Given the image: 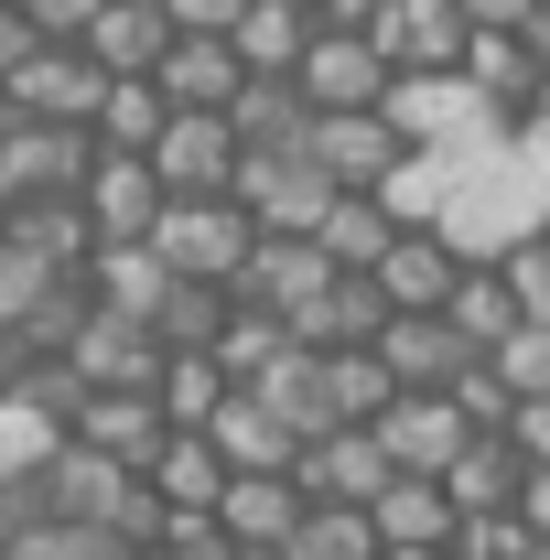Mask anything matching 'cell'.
Returning <instances> with one entry per match:
<instances>
[{
    "mask_svg": "<svg viewBox=\"0 0 550 560\" xmlns=\"http://www.w3.org/2000/svg\"><path fill=\"white\" fill-rule=\"evenodd\" d=\"M151 259L173 280H206V291H238L249 259H260V215L238 206V195H206V206H162L151 226Z\"/></svg>",
    "mask_w": 550,
    "mask_h": 560,
    "instance_id": "cell-1",
    "label": "cell"
},
{
    "mask_svg": "<svg viewBox=\"0 0 550 560\" xmlns=\"http://www.w3.org/2000/svg\"><path fill=\"white\" fill-rule=\"evenodd\" d=\"M140 162L162 173V195H173V206H206V195H238L249 140H238V119H227V108H173V119H162V140H151Z\"/></svg>",
    "mask_w": 550,
    "mask_h": 560,
    "instance_id": "cell-2",
    "label": "cell"
},
{
    "mask_svg": "<svg viewBox=\"0 0 550 560\" xmlns=\"http://www.w3.org/2000/svg\"><path fill=\"white\" fill-rule=\"evenodd\" d=\"M238 206L260 215V237H313L324 206H335V173H324L302 140H280V151H249V162H238Z\"/></svg>",
    "mask_w": 550,
    "mask_h": 560,
    "instance_id": "cell-3",
    "label": "cell"
},
{
    "mask_svg": "<svg viewBox=\"0 0 550 560\" xmlns=\"http://www.w3.org/2000/svg\"><path fill=\"white\" fill-rule=\"evenodd\" d=\"M389 130L411 140V151H475V140H496L507 119L485 108L465 75H400V86H389Z\"/></svg>",
    "mask_w": 550,
    "mask_h": 560,
    "instance_id": "cell-4",
    "label": "cell"
},
{
    "mask_svg": "<svg viewBox=\"0 0 550 560\" xmlns=\"http://www.w3.org/2000/svg\"><path fill=\"white\" fill-rule=\"evenodd\" d=\"M378 442H389V464H400V475H454L485 431L454 410V388H400V399L378 410Z\"/></svg>",
    "mask_w": 550,
    "mask_h": 560,
    "instance_id": "cell-5",
    "label": "cell"
},
{
    "mask_svg": "<svg viewBox=\"0 0 550 560\" xmlns=\"http://www.w3.org/2000/svg\"><path fill=\"white\" fill-rule=\"evenodd\" d=\"M87 173H98V130H55V119H22V140L0 151L11 206H76Z\"/></svg>",
    "mask_w": 550,
    "mask_h": 560,
    "instance_id": "cell-6",
    "label": "cell"
},
{
    "mask_svg": "<svg viewBox=\"0 0 550 560\" xmlns=\"http://www.w3.org/2000/svg\"><path fill=\"white\" fill-rule=\"evenodd\" d=\"M302 108L313 119H335V108H389V86H400V66L378 55V33H313V55H302Z\"/></svg>",
    "mask_w": 550,
    "mask_h": 560,
    "instance_id": "cell-7",
    "label": "cell"
},
{
    "mask_svg": "<svg viewBox=\"0 0 550 560\" xmlns=\"http://www.w3.org/2000/svg\"><path fill=\"white\" fill-rule=\"evenodd\" d=\"M302 151L335 173V195H378V184L411 162V140L389 130V108H335V119H302Z\"/></svg>",
    "mask_w": 550,
    "mask_h": 560,
    "instance_id": "cell-8",
    "label": "cell"
},
{
    "mask_svg": "<svg viewBox=\"0 0 550 560\" xmlns=\"http://www.w3.org/2000/svg\"><path fill=\"white\" fill-rule=\"evenodd\" d=\"M98 97H108V66L87 44H33V66L11 75V108L55 119V130H98Z\"/></svg>",
    "mask_w": 550,
    "mask_h": 560,
    "instance_id": "cell-9",
    "label": "cell"
},
{
    "mask_svg": "<svg viewBox=\"0 0 550 560\" xmlns=\"http://www.w3.org/2000/svg\"><path fill=\"white\" fill-rule=\"evenodd\" d=\"M87 226H98V248H151V226H162V173L140 162V151H98V173H87Z\"/></svg>",
    "mask_w": 550,
    "mask_h": 560,
    "instance_id": "cell-10",
    "label": "cell"
},
{
    "mask_svg": "<svg viewBox=\"0 0 550 560\" xmlns=\"http://www.w3.org/2000/svg\"><path fill=\"white\" fill-rule=\"evenodd\" d=\"M66 366L87 377V388H162V366H173V346L151 335V324H130V313H87L76 324V346H66Z\"/></svg>",
    "mask_w": 550,
    "mask_h": 560,
    "instance_id": "cell-11",
    "label": "cell"
},
{
    "mask_svg": "<svg viewBox=\"0 0 550 560\" xmlns=\"http://www.w3.org/2000/svg\"><path fill=\"white\" fill-rule=\"evenodd\" d=\"M335 280L345 270L313 248V237H260V259H249V280H238V302H260V313H280V324L302 335V313H313Z\"/></svg>",
    "mask_w": 550,
    "mask_h": 560,
    "instance_id": "cell-12",
    "label": "cell"
},
{
    "mask_svg": "<svg viewBox=\"0 0 550 560\" xmlns=\"http://www.w3.org/2000/svg\"><path fill=\"white\" fill-rule=\"evenodd\" d=\"M66 442H87V453H119V464H162V442H173V420H162V399L151 388H87V410L66 420Z\"/></svg>",
    "mask_w": 550,
    "mask_h": 560,
    "instance_id": "cell-13",
    "label": "cell"
},
{
    "mask_svg": "<svg viewBox=\"0 0 550 560\" xmlns=\"http://www.w3.org/2000/svg\"><path fill=\"white\" fill-rule=\"evenodd\" d=\"M367 33H378V55H389L400 75H454V66H465V44H475L454 0H389Z\"/></svg>",
    "mask_w": 550,
    "mask_h": 560,
    "instance_id": "cell-14",
    "label": "cell"
},
{
    "mask_svg": "<svg viewBox=\"0 0 550 560\" xmlns=\"http://www.w3.org/2000/svg\"><path fill=\"white\" fill-rule=\"evenodd\" d=\"M291 475H302L313 506H378V486H389L400 464H389V442H378V431H324V442H302V464H291Z\"/></svg>",
    "mask_w": 550,
    "mask_h": 560,
    "instance_id": "cell-15",
    "label": "cell"
},
{
    "mask_svg": "<svg viewBox=\"0 0 550 560\" xmlns=\"http://www.w3.org/2000/svg\"><path fill=\"white\" fill-rule=\"evenodd\" d=\"M302 517H313L302 475H227V495H216L227 550H291V528H302Z\"/></svg>",
    "mask_w": 550,
    "mask_h": 560,
    "instance_id": "cell-16",
    "label": "cell"
},
{
    "mask_svg": "<svg viewBox=\"0 0 550 560\" xmlns=\"http://www.w3.org/2000/svg\"><path fill=\"white\" fill-rule=\"evenodd\" d=\"M378 291H389V313H443L454 302V280H465V248L443 237V226H400L389 237V259H378Z\"/></svg>",
    "mask_w": 550,
    "mask_h": 560,
    "instance_id": "cell-17",
    "label": "cell"
},
{
    "mask_svg": "<svg viewBox=\"0 0 550 560\" xmlns=\"http://www.w3.org/2000/svg\"><path fill=\"white\" fill-rule=\"evenodd\" d=\"M367 517H378V550H454V528H465V506H454L443 475H389Z\"/></svg>",
    "mask_w": 550,
    "mask_h": 560,
    "instance_id": "cell-18",
    "label": "cell"
},
{
    "mask_svg": "<svg viewBox=\"0 0 550 560\" xmlns=\"http://www.w3.org/2000/svg\"><path fill=\"white\" fill-rule=\"evenodd\" d=\"M443 324L465 335L475 355H496L518 324H529V291H518V270L507 259H465V280H454V302H443Z\"/></svg>",
    "mask_w": 550,
    "mask_h": 560,
    "instance_id": "cell-19",
    "label": "cell"
},
{
    "mask_svg": "<svg viewBox=\"0 0 550 560\" xmlns=\"http://www.w3.org/2000/svg\"><path fill=\"white\" fill-rule=\"evenodd\" d=\"M173 108H238V86H249V55L227 44V33H173V55L151 75Z\"/></svg>",
    "mask_w": 550,
    "mask_h": 560,
    "instance_id": "cell-20",
    "label": "cell"
},
{
    "mask_svg": "<svg viewBox=\"0 0 550 560\" xmlns=\"http://www.w3.org/2000/svg\"><path fill=\"white\" fill-rule=\"evenodd\" d=\"M378 366H389L400 388H454V377L475 366V346H465L443 313H389V335H378Z\"/></svg>",
    "mask_w": 550,
    "mask_h": 560,
    "instance_id": "cell-21",
    "label": "cell"
},
{
    "mask_svg": "<svg viewBox=\"0 0 550 560\" xmlns=\"http://www.w3.org/2000/svg\"><path fill=\"white\" fill-rule=\"evenodd\" d=\"M454 75L475 86V97L496 108V119H507V130L529 119V97L550 86V66L529 55V33H475V44H465V66H454Z\"/></svg>",
    "mask_w": 550,
    "mask_h": 560,
    "instance_id": "cell-22",
    "label": "cell"
},
{
    "mask_svg": "<svg viewBox=\"0 0 550 560\" xmlns=\"http://www.w3.org/2000/svg\"><path fill=\"white\" fill-rule=\"evenodd\" d=\"M216 453H227V475H291V464H302V431H291L260 388H238V399L216 410Z\"/></svg>",
    "mask_w": 550,
    "mask_h": 560,
    "instance_id": "cell-23",
    "label": "cell"
},
{
    "mask_svg": "<svg viewBox=\"0 0 550 560\" xmlns=\"http://www.w3.org/2000/svg\"><path fill=\"white\" fill-rule=\"evenodd\" d=\"M87 55L108 75H162V55H173V11L162 0H108L98 22H87Z\"/></svg>",
    "mask_w": 550,
    "mask_h": 560,
    "instance_id": "cell-24",
    "label": "cell"
},
{
    "mask_svg": "<svg viewBox=\"0 0 550 560\" xmlns=\"http://www.w3.org/2000/svg\"><path fill=\"white\" fill-rule=\"evenodd\" d=\"M378 335H389V291H378L367 270H345L335 291L302 313V346L313 355H356V346H378Z\"/></svg>",
    "mask_w": 550,
    "mask_h": 560,
    "instance_id": "cell-25",
    "label": "cell"
},
{
    "mask_svg": "<svg viewBox=\"0 0 550 560\" xmlns=\"http://www.w3.org/2000/svg\"><path fill=\"white\" fill-rule=\"evenodd\" d=\"M151 495H162L173 517H216V495H227V453H216V431H173L162 464H151Z\"/></svg>",
    "mask_w": 550,
    "mask_h": 560,
    "instance_id": "cell-26",
    "label": "cell"
},
{
    "mask_svg": "<svg viewBox=\"0 0 550 560\" xmlns=\"http://www.w3.org/2000/svg\"><path fill=\"white\" fill-rule=\"evenodd\" d=\"M313 0H249V22H238V55H249V75H302V55H313Z\"/></svg>",
    "mask_w": 550,
    "mask_h": 560,
    "instance_id": "cell-27",
    "label": "cell"
},
{
    "mask_svg": "<svg viewBox=\"0 0 550 560\" xmlns=\"http://www.w3.org/2000/svg\"><path fill=\"white\" fill-rule=\"evenodd\" d=\"M443 486H454V506H465V517H518V495H529V453L496 431V442H475V453L443 475Z\"/></svg>",
    "mask_w": 550,
    "mask_h": 560,
    "instance_id": "cell-28",
    "label": "cell"
},
{
    "mask_svg": "<svg viewBox=\"0 0 550 560\" xmlns=\"http://www.w3.org/2000/svg\"><path fill=\"white\" fill-rule=\"evenodd\" d=\"M389 237H400V215L378 206V195H335L324 226H313V248H324L335 270H378V259H389Z\"/></svg>",
    "mask_w": 550,
    "mask_h": 560,
    "instance_id": "cell-29",
    "label": "cell"
},
{
    "mask_svg": "<svg viewBox=\"0 0 550 560\" xmlns=\"http://www.w3.org/2000/svg\"><path fill=\"white\" fill-rule=\"evenodd\" d=\"M87 291H98L108 313L151 324V313H162V291H173V270H162L151 248H98V259H87Z\"/></svg>",
    "mask_w": 550,
    "mask_h": 560,
    "instance_id": "cell-30",
    "label": "cell"
},
{
    "mask_svg": "<svg viewBox=\"0 0 550 560\" xmlns=\"http://www.w3.org/2000/svg\"><path fill=\"white\" fill-rule=\"evenodd\" d=\"M55 453H66V420H55V410H33L22 388H0V486H33Z\"/></svg>",
    "mask_w": 550,
    "mask_h": 560,
    "instance_id": "cell-31",
    "label": "cell"
},
{
    "mask_svg": "<svg viewBox=\"0 0 550 560\" xmlns=\"http://www.w3.org/2000/svg\"><path fill=\"white\" fill-rule=\"evenodd\" d=\"M291 346H302V335H291L280 313H260V302H238V313H227V335H216V366H227L238 388H260V377H271V366H280Z\"/></svg>",
    "mask_w": 550,
    "mask_h": 560,
    "instance_id": "cell-32",
    "label": "cell"
},
{
    "mask_svg": "<svg viewBox=\"0 0 550 560\" xmlns=\"http://www.w3.org/2000/svg\"><path fill=\"white\" fill-rule=\"evenodd\" d=\"M151 399H162V420H173V431H216V410H227V399H238V377H227V366H216V355H173V366H162V388H151Z\"/></svg>",
    "mask_w": 550,
    "mask_h": 560,
    "instance_id": "cell-33",
    "label": "cell"
},
{
    "mask_svg": "<svg viewBox=\"0 0 550 560\" xmlns=\"http://www.w3.org/2000/svg\"><path fill=\"white\" fill-rule=\"evenodd\" d=\"M173 119V97L151 86V75H108V97H98V151H151Z\"/></svg>",
    "mask_w": 550,
    "mask_h": 560,
    "instance_id": "cell-34",
    "label": "cell"
},
{
    "mask_svg": "<svg viewBox=\"0 0 550 560\" xmlns=\"http://www.w3.org/2000/svg\"><path fill=\"white\" fill-rule=\"evenodd\" d=\"M227 119H238V140H249V151H280V140H302V119H313V108H302V86H291V75H249Z\"/></svg>",
    "mask_w": 550,
    "mask_h": 560,
    "instance_id": "cell-35",
    "label": "cell"
},
{
    "mask_svg": "<svg viewBox=\"0 0 550 560\" xmlns=\"http://www.w3.org/2000/svg\"><path fill=\"white\" fill-rule=\"evenodd\" d=\"M291 560H378V517L367 506H313L291 528Z\"/></svg>",
    "mask_w": 550,
    "mask_h": 560,
    "instance_id": "cell-36",
    "label": "cell"
},
{
    "mask_svg": "<svg viewBox=\"0 0 550 560\" xmlns=\"http://www.w3.org/2000/svg\"><path fill=\"white\" fill-rule=\"evenodd\" d=\"M55 291H66V270H44V259H33V248H22V237L0 226V324L22 335V324H33V313H44Z\"/></svg>",
    "mask_w": 550,
    "mask_h": 560,
    "instance_id": "cell-37",
    "label": "cell"
},
{
    "mask_svg": "<svg viewBox=\"0 0 550 560\" xmlns=\"http://www.w3.org/2000/svg\"><path fill=\"white\" fill-rule=\"evenodd\" d=\"M0 560H140V550H119L108 528H76V517H33Z\"/></svg>",
    "mask_w": 550,
    "mask_h": 560,
    "instance_id": "cell-38",
    "label": "cell"
},
{
    "mask_svg": "<svg viewBox=\"0 0 550 560\" xmlns=\"http://www.w3.org/2000/svg\"><path fill=\"white\" fill-rule=\"evenodd\" d=\"M454 410H465V420H475V431H485V442H496V431L518 420V388H507V377H496V366H485V355H475V366L454 377Z\"/></svg>",
    "mask_w": 550,
    "mask_h": 560,
    "instance_id": "cell-39",
    "label": "cell"
},
{
    "mask_svg": "<svg viewBox=\"0 0 550 560\" xmlns=\"http://www.w3.org/2000/svg\"><path fill=\"white\" fill-rule=\"evenodd\" d=\"M485 366H496V377H507L518 399H550V324H518V335L485 355Z\"/></svg>",
    "mask_w": 550,
    "mask_h": 560,
    "instance_id": "cell-40",
    "label": "cell"
},
{
    "mask_svg": "<svg viewBox=\"0 0 550 560\" xmlns=\"http://www.w3.org/2000/svg\"><path fill=\"white\" fill-rule=\"evenodd\" d=\"M454 560H529V528L518 517H465L454 528Z\"/></svg>",
    "mask_w": 550,
    "mask_h": 560,
    "instance_id": "cell-41",
    "label": "cell"
},
{
    "mask_svg": "<svg viewBox=\"0 0 550 560\" xmlns=\"http://www.w3.org/2000/svg\"><path fill=\"white\" fill-rule=\"evenodd\" d=\"M11 11H22V22H33L44 44H87V22H98L108 0H11Z\"/></svg>",
    "mask_w": 550,
    "mask_h": 560,
    "instance_id": "cell-42",
    "label": "cell"
},
{
    "mask_svg": "<svg viewBox=\"0 0 550 560\" xmlns=\"http://www.w3.org/2000/svg\"><path fill=\"white\" fill-rule=\"evenodd\" d=\"M162 11H173V33H227V44L249 22V0H162Z\"/></svg>",
    "mask_w": 550,
    "mask_h": 560,
    "instance_id": "cell-43",
    "label": "cell"
},
{
    "mask_svg": "<svg viewBox=\"0 0 550 560\" xmlns=\"http://www.w3.org/2000/svg\"><path fill=\"white\" fill-rule=\"evenodd\" d=\"M507 270H518V291H529V324H550V226L518 248V259H507Z\"/></svg>",
    "mask_w": 550,
    "mask_h": 560,
    "instance_id": "cell-44",
    "label": "cell"
},
{
    "mask_svg": "<svg viewBox=\"0 0 550 560\" xmlns=\"http://www.w3.org/2000/svg\"><path fill=\"white\" fill-rule=\"evenodd\" d=\"M454 11H465V33H529L540 0H454Z\"/></svg>",
    "mask_w": 550,
    "mask_h": 560,
    "instance_id": "cell-45",
    "label": "cell"
},
{
    "mask_svg": "<svg viewBox=\"0 0 550 560\" xmlns=\"http://www.w3.org/2000/svg\"><path fill=\"white\" fill-rule=\"evenodd\" d=\"M33 44H44V33H33V22H22V11L0 0V86H11V75L33 66Z\"/></svg>",
    "mask_w": 550,
    "mask_h": 560,
    "instance_id": "cell-46",
    "label": "cell"
},
{
    "mask_svg": "<svg viewBox=\"0 0 550 560\" xmlns=\"http://www.w3.org/2000/svg\"><path fill=\"white\" fill-rule=\"evenodd\" d=\"M507 442H518L529 464H550V399H518V420H507Z\"/></svg>",
    "mask_w": 550,
    "mask_h": 560,
    "instance_id": "cell-47",
    "label": "cell"
},
{
    "mask_svg": "<svg viewBox=\"0 0 550 560\" xmlns=\"http://www.w3.org/2000/svg\"><path fill=\"white\" fill-rule=\"evenodd\" d=\"M378 11H389V0H313V22H324V33H367Z\"/></svg>",
    "mask_w": 550,
    "mask_h": 560,
    "instance_id": "cell-48",
    "label": "cell"
},
{
    "mask_svg": "<svg viewBox=\"0 0 550 560\" xmlns=\"http://www.w3.org/2000/svg\"><path fill=\"white\" fill-rule=\"evenodd\" d=\"M518 528L550 539V464H529V495H518Z\"/></svg>",
    "mask_w": 550,
    "mask_h": 560,
    "instance_id": "cell-49",
    "label": "cell"
},
{
    "mask_svg": "<svg viewBox=\"0 0 550 560\" xmlns=\"http://www.w3.org/2000/svg\"><path fill=\"white\" fill-rule=\"evenodd\" d=\"M529 55H540V66H550V0H540V11H529Z\"/></svg>",
    "mask_w": 550,
    "mask_h": 560,
    "instance_id": "cell-50",
    "label": "cell"
},
{
    "mask_svg": "<svg viewBox=\"0 0 550 560\" xmlns=\"http://www.w3.org/2000/svg\"><path fill=\"white\" fill-rule=\"evenodd\" d=\"M11 140H22V108H11V86H0V151H11Z\"/></svg>",
    "mask_w": 550,
    "mask_h": 560,
    "instance_id": "cell-51",
    "label": "cell"
},
{
    "mask_svg": "<svg viewBox=\"0 0 550 560\" xmlns=\"http://www.w3.org/2000/svg\"><path fill=\"white\" fill-rule=\"evenodd\" d=\"M378 560H454V550H378Z\"/></svg>",
    "mask_w": 550,
    "mask_h": 560,
    "instance_id": "cell-52",
    "label": "cell"
},
{
    "mask_svg": "<svg viewBox=\"0 0 550 560\" xmlns=\"http://www.w3.org/2000/svg\"><path fill=\"white\" fill-rule=\"evenodd\" d=\"M0 226H11V184H0Z\"/></svg>",
    "mask_w": 550,
    "mask_h": 560,
    "instance_id": "cell-53",
    "label": "cell"
},
{
    "mask_svg": "<svg viewBox=\"0 0 550 560\" xmlns=\"http://www.w3.org/2000/svg\"><path fill=\"white\" fill-rule=\"evenodd\" d=\"M529 560H550V539H529Z\"/></svg>",
    "mask_w": 550,
    "mask_h": 560,
    "instance_id": "cell-54",
    "label": "cell"
}]
</instances>
